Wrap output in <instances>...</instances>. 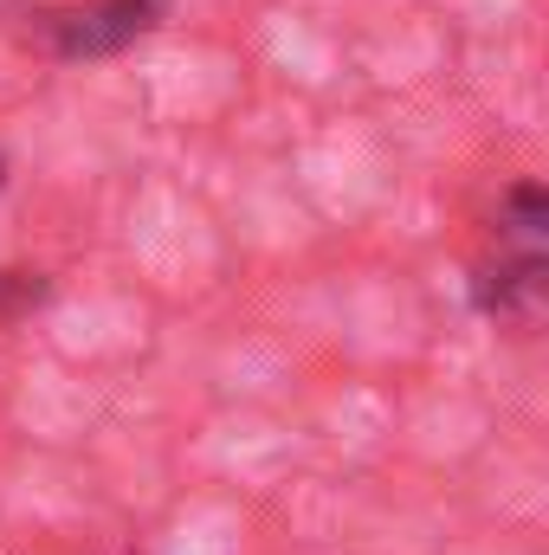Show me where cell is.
I'll use <instances>...</instances> for the list:
<instances>
[{
  "instance_id": "6da1fadb",
  "label": "cell",
  "mask_w": 549,
  "mask_h": 555,
  "mask_svg": "<svg viewBox=\"0 0 549 555\" xmlns=\"http://www.w3.org/2000/svg\"><path fill=\"white\" fill-rule=\"evenodd\" d=\"M162 0H98L85 13L59 20V59H111L124 46H137L142 33H155Z\"/></svg>"
}]
</instances>
